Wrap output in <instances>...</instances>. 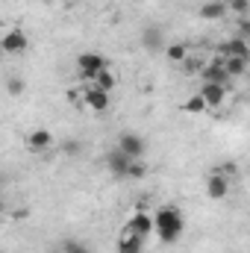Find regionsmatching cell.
<instances>
[{"mask_svg": "<svg viewBox=\"0 0 250 253\" xmlns=\"http://www.w3.org/2000/svg\"><path fill=\"white\" fill-rule=\"evenodd\" d=\"M183 212L180 209H174V206H162V209H156V215H153V230H156V236L165 242V245H171V242H177L180 236H183Z\"/></svg>", "mask_w": 250, "mask_h": 253, "instance_id": "6da1fadb", "label": "cell"}, {"mask_svg": "<svg viewBox=\"0 0 250 253\" xmlns=\"http://www.w3.org/2000/svg\"><path fill=\"white\" fill-rule=\"evenodd\" d=\"M27 47H30V39H27L24 30H9V33L0 39V50L9 53V56H18V53H24Z\"/></svg>", "mask_w": 250, "mask_h": 253, "instance_id": "7a4b0ae2", "label": "cell"}, {"mask_svg": "<svg viewBox=\"0 0 250 253\" xmlns=\"http://www.w3.org/2000/svg\"><path fill=\"white\" fill-rule=\"evenodd\" d=\"M126 233H132V236H138L141 242L153 233V215H147L144 209H138V212H132L129 215V221H126Z\"/></svg>", "mask_w": 250, "mask_h": 253, "instance_id": "3957f363", "label": "cell"}, {"mask_svg": "<svg viewBox=\"0 0 250 253\" xmlns=\"http://www.w3.org/2000/svg\"><path fill=\"white\" fill-rule=\"evenodd\" d=\"M77 68H80V74H83L85 80H94V77L106 68V59H103L100 53H80V56H77Z\"/></svg>", "mask_w": 250, "mask_h": 253, "instance_id": "277c9868", "label": "cell"}, {"mask_svg": "<svg viewBox=\"0 0 250 253\" xmlns=\"http://www.w3.org/2000/svg\"><path fill=\"white\" fill-rule=\"evenodd\" d=\"M118 150H124L129 159H141L144 150H147V144H144L141 135H135V132H124V135L118 138Z\"/></svg>", "mask_w": 250, "mask_h": 253, "instance_id": "5b68a950", "label": "cell"}, {"mask_svg": "<svg viewBox=\"0 0 250 253\" xmlns=\"http://www.w3.org/2000/svg\"><path fill=\"white\" fill-rule=\"evenodd\" d=\"M197 94L203 97L206 109H209V106H221V103L227 100V85H221V83H203Z\"/></svg>", "mask_w": 250, "mask_h": 253, "instance_id": "8992f818", "label": "cell"}, {"mask_svg": "<svg viewBox=\"0 0 250 253\" xmlns=\"http://www.w3.org/2000/svg\"><path fill=\"white\" fill-rule=\"evenodd\" d=\"M83 100H85V106L88 109H94V112H106L109 109V91H103V88H97V85H91V88H85V94H83Z\"/></svg>", "mask_w": 250, "mask_h": 253, "instance_id": "52a82bcc", "label": "cell"}, {"mask_svg": "<svg viewBox=\"0 0 250 253\" xmlns=\"http://www.w3.org/2000/svg\"><path fill=\"white\" fill-rule=\"evenodd\" d=\"M206 191H209L212 200H224V197L230 194V180H227V174H221V171L209 174V180H206Z\"/></svg>", "mask_w": 250, "mask_h": 253, "instance_id": "ba28073f", "label": "cell"}, {"mask_svg": "<svg viewBox=\"0 0 250 253\" xmlns=\"http://www.w3.org/2000/svg\"><path fill=\"white\" fill-rule=\"evenodd\" d=\"M126 165H129V156H126L124 150H109L106 153V168H109V174H115V177H124L126 174Z\"/></svg>", "mask_w": 250, "mask_h": 253, "instance_id": "9c48e42d", "label": "cell"}, {"mask_svg": "<svg viewBox=\"0 0 250 253\" xmlns=\"http://www.w3.org/2000/svg\"><path fill=\"white\" fill-rule=\"evenodd\" d=\"M221 53H224V56H239V59H250V47H248V42H245L242 36H236V39L224 42Z\"/></svg>", "mask_w": 250, "mask_h": 253, "instance_id": "30bf717a", "label": "cell"}, {"mask_svg": "<svg viewBox=\"0 0 250 253\" xmlns=\"http://www.w3.org/2000/svg\"><path fill=\"white\" fill-rule=\"evenodd\" d=\"M27 144H30V150H50L53 147V132L50 129H33Z\"/></svg>", "mask_w": 250, "mask_h": 253, "instance_id": "8fae6325", "label": "cell"}, {"mask_svg": "<svg viewBox=\"0 0 250 253\" xmlns=\"http://www.w3.org/2000/svg\"><path fill=\"white\" fill-rule=\"evenodd\" d=\"M224 15H227V3H224V0H209V3L200 6V18H203V21H218V18H224Z\"/></svg>", "mask_w": 250, "mask_h": 253, "instance_id": "7c38bea8", "label": "cell"}, {"mask_svg": "<svg viewBox=\"0 0 250 253\" xmlns=\"http://www.w3.org/2000/svg\"><path fill=\"white\" fill-rule=\"evenodd\" d=\"M227 71H224V65L215 62V65H206L203 68V83H221V85H227Z\"/></svg>", "mask_w": 250, "mask_h": 253, "instance_id": "4fadbf2b", "label": "cell"}, {"mask_svg": "<svg viewBox=\"0 0 250 253\" xmlns=\"http://www.w3.org/2000/svg\"><path fill=\"white\" fill-rule=\"evenodd\" d=\"M221 65H224L227 77H242L248 71V59H239V56H227V59H221Z\"/></svg>", "mask_w": 250, "mask_h": 253, "instance_id": "5bb4252c", "label": "cell"}, {"mask_svg": "<svg viewBox=\"0 0 250 253\" xmlns=\"http://www.w3.org/2000/svg\"><path fill=\"white\" fill-rule=\"evenodd\" d=\"M141 42H144L147 50H159V47H162V30H159V27H147V30L141 33Z\"/></svg>", "mask_w": 250, "mask_h": 253, "instance_id": "9a60e30c", "label": "cell"}, {"mask_svg": "<svg viewBox=\"0 0 250 253\" xmlns=\"http://www.w3.org/2000/svg\"><path fill=\"white\" fill-rule=\"evenodd\" d=\"M141 248H144V242L132 233H124V239L118 242V253H141Z\"/></svg>", "mask_w": 250, "mask_h": 253, "instance_id": "2e32d148", "label": "cell"}, {"mask_svg": "<svg viewBox=\"0 0 250 253\" xmlns=\"http://www.w3.org/2000/svg\"><path fill=\"white\" fill-rule=\"evenodd\" d=\"M91 83H94L97 88H103V91H112V88H115V74H112L109 68H103V71H100Z\"/></svg>", "mask_w": 250, "mask_h": 253, "instance_id": "e0dca14e", "label": "cell"}, {"mask_svg": "<svg viewBox=\"0 0 250 253\" xmlns=\"http://www.w3.org/2000/svg\"><path fill=\"white\" fill-rule=\"evenodd\" d=\"M144 174H147L144 162H141V159H129V165H126V174H124V177H129V180H141Z\"/></svg>", "mask_w": 250, "mask_h": 253, "instance_id": "ac0fdd59", "label": "cell"}, {"mask_svg": "<svg viewBox=\"0 0 250 253\" xmlns=\"http://www.w3.org/2000/svg\"><path fill=\"white\" fill-rule=\"evenodd\" d=\"M186 44H168L165 47V56H168V62H183L186 59Z\"/></svg>", "mask_w": 250, "mask_h": 253, "instance_id": "d6986e66", "label": "cell"}, {"mask_svg": "<svg viewBox=\"0 0 250 253\" xmlns=\"http://www.w3.org/2000/svg\"><path fill=\"white\" fill-rule=\"evenodd\" d=\"M203 109H206V103H203L200 94H191L186 103H183V112H191V115H197V112H203Z\"/></svg>", "mask_w": 250, "mask_h": 253, "instance_id": "ffe728a7", "label": "cell"}, {"mask_svg": "<svg viewBox=\"0 0 250 253\" xmlns=\"http://www.w3.org/2000/svg\"><path fill=\"white\" fill-rule=\"evenodd\" d=\"M62 253H91V248L85 242H77V239H68L62 242Z\"/></svg>", "mask_w": 250, "mask_h": 253, "instance_id": "44dd1931", "label": "cell"}, {"mask_svg": "<svg viewBox=\"0 0 250 253\" xmlns=\"http://www.w3.org/2000/svg\"><path fill=\"white\" fill-rule=\"evenodd\" d=\"M24 88H27V83H24L21 77H9V83H6V91H9L12 97H18V94H24Z\"/></svg>", "mask_w": 250, "mask_h": 253, "instance_id": "7402d4cb", "label": "cell"}, {"mask_svg": "<svg viewBox=\"0 0 250 253\" xmlns=\"http://www.w3.org/2000/svg\"><path fill=\"white\" fill-rule=\"evenodd\" d=\"M230 9L236 12V15H248V9H250V0H230Z\"/></svg>", "mask_w": 250, "mask_h": 253, "instance_id": "603a6c76", "label": "cell"}, {"mask_svg": "<svg viewBox=\"0 0 250 253\" xmlns=\"http://www.w3.org/2000/svg\"><path fill=\"white\" fill-rule=\"evenodd\" d=\"M62 150L68 153V156H77V153H80V141H74V138H71V141H65Z\"/></svg>", "mask_w": 250, "mask_h": 253, "instance_id": "cb8c5ba5", "label": "cell"}, {"mask_svg": "<svg viewBox=\"0 0 250 253\" xmlns=\"http://www.w3.org/2000/svg\"><path fill=\"white\" fill-rule=\"evenodd\" d=\"M0 215H3V200H0Z\"/></svg>", "mask_w": 250, "mask_h": 253, "instance_id": "d4e9b609", "label": "cell"}, {"mask_svg": "<svg viewBox=\"0 0 250 253\" xmlns=\"http://www.w3.org/2000/svg\"><path fill=\"white\" fill-rule=\"evenodd\" d=\"M0 59H3V50H0Z\"/></svg>", "mask_w": 250, "mask_h": 253, "instance_id": "484cf974", "label": "cell"}]
</instances>
